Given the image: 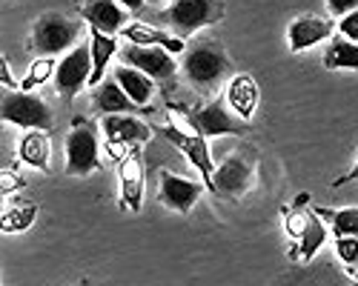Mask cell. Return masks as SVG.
Returning a JSON list of instances; mask_svg holds the SVG:
<instances>
[{
    "label": "cell",
    "instance_id": "cell-29",
    "mask_svg": "<svg viewBox=\"0 0 358 286\" xmlns=\"http://www.w3.org/2000/svg\"><path fill=\"white\" fill-rule=\"evenodd\" d=\"M327 9H330L333 15H338V17H344V15L358 9V0H327Z\"/></svg>",
    "mask_w": 358,
    "mask_h": 286
},
{
    "label": "cell",
    "instance_id": "cell-15",
    "mask_svg": "<svg viewBox=\"0 0 358 286\" xmlns=\"http://www.w3.org/2000/svg\"><path fill=\"white\" fill-rule=\"evenodd\" d=\"M124 38L135 46H161L166 49L169 54H178L184 52V38H178L166 29H158V26H149V23H127L124 26Z\"/></svg>",
    "mask_w": 358,
    "mask_h": 286
},
{
    "label": "cell",
    "instance_id": "cell-9",
    "mask_svg": "<svg viewBox=\"0 0 358 286\" xmlns=\"http://www.w3.org/2000/svg\"><path fill=\"white\" fill-rule=\"evenodd\" d=\"M121 63H127V66H135L138 72H143V75H149L152 80H172L175 77V54H169L166 49H161V46H135V43H129V46H124V52H121Z\"/></svg>",
    "mask_w": 358,
    "mask_h": 286
},
{
    "label": "cell",
    "instance_id": "cell-21",
    "mask_svg": "<svg viewBox=\"0 0 358 286\" xmlns=\"http://www.w3.org/2000/svg\"><path fill=\"white\" fill-rule=\"evenodd\" d=\"M95 109L103 112V114H124V112H135L138 103H132V98L121 89V83H117L115 77L106 80L98 95H95Z\"/></svg>",
    "mask_w": 358,
    "mask_h": 286
},
{
    "label": "cell",
    "instance_id": "cell-32",
    "mask_svg": "<svg viewBox=\"0 0 358 286\" xmlns=\"http://www.w3.org/2000/svg\"><path fill=\"white\" fill-rule=\"evenodd\" d=\"M0 72H3V83H6V86H15V80L9 77V66H6V61H0Z\"/></svg>",
    "mask_w": 358,
    "mask_h": 286
},
{
    "label": "cell",
    "instance_id": "cell-2",
    "mask_svg": "<svg viewBox=\"0 0 358 286\" xmlns=\"http://www.w3.org/2000/svg\"><path fill=\"white\" fill-rule=\"evenodd\" d=\"M224 15L218 0H172V3L158 15L164 26H169L178 38L192 35L195 29L210 26Z\"/></svg>",
    "mask_w": 358,
    "mask_h": 286
},
{
    "label": "cell",
    "instance_id": "cell-4",
    "mask_svg": "<svg viewBox=\"0 0 358 286\" xmlns=\"http://www.w3.org/2000/svg\"><path fill=\"white\" fill-rule=\"evenodd\" d=\"M0 118L12 126H23V129H41L46 132L52 126V109L32 92H9L3 95L0 103Z\"/></svg>",
    "mask_w": 358,
    "mask_h": 286
},
{
    "label": "cell",
    "instance_id": "cell-18",
    "mask_svg": "<svg viewBox=\"0 0 358 286\" xmlns=\"http://www.w3.org/2000/svg\"><path fill=\"white\" fill-rule=\"evenodd\" d=\"M258 83L250 77V75H235L227 86V103L232 106L235 114H241L244 121L252 118V112L258 106Z\"/></svg>",
    "mask_w": 358,
    "mask_h": 286
},
{
    "label": "cell",
    "instance_id": "cell-33",
    "mask_svg": "<svg viewBox=\"0 0 358 286\" xmlns=\"http://www.w3.org/2000/svg\"><path fill=\"white\" fill-rule=\"evenodd\" d=\"M352 286H358V280H355V283H352Z\"/></svg>",
    "mask_w": 358,
    "mask_h": 286
},
{
    "label": "cell",
    "instance_id": "cell-23",
    "mask_svg": "<svg viewBox=\"0 0 358 286\" xmlns=\"http://www.w3.org/2000/svg\"><path fill=\"white\" fill-rule=\"evenodd\" d=\"M324 241H327V229H324V223L318 220V215L310 212V223H307V229H304V235L298 238V249H295L292 255L313 257V255L324 246Z\"/></svg>",
    "mask_w": 358,
    "mask_h": 286
},
{
    "label": "cell",
    "instance_id": "cell-31",
    "mask_svg": "<svg viewBox=\"0 0 358 286\" xmlns=\"http://www.w3.org/2000/svg\"><path fill=\"white\" fill-rule=\"evenodd\" d=\"M350 181H358V163H355V166H352V169L347 172V175H344V178H341L338 183H350Z\"/></svg>",
    "mask_w": 358,
    "mask_h": 286
},
{
    "label": "cell",
    "instance_id": "cell-20",
    "mask_svg": "<svg viewBox=\"0 0 358 286\" xmlns=\"http://www.w3.org/2000/svg\"><path fill=\"white\" fill-rule=\"evenodd\" d=\"M49 137L41 132V129H29L23 137H20V146H17V155L23 163L29 166H35V169H49Z\"/></svg>",
    "mask_w": 358,
    "mask_h": 286
},
{
    "label": "cell",
    "instance_id": "cell-34",
    "mask_svg": "<svg viewBox=\"0 0 358 286\" xmlns=\"http://www.w3.org/2000/svg\"><path fill=\"white\" fill-rule=\"evenodd\" d=\"M355 269H358V266H355Z\"/></svg>",
    "mask_w": 358,
    "mask_h": 286
},
{
    "label": "cell",
    "instance_id": "cell-26",
    "mask_svg": "<svg viewBox=\"0 0 358 286\" xmlns=\"http://www.w3.org/2000/svg\"><path fill=\"white\" fill-rule=\"evenodd\" d=\"M336 252L347 266H358V238H336Z\"/></svg>",
    "mask_w": 358,
    "mask_h": 286
},
{
    "label": "cell",
    "instance_id": "cell-22",
    "mask_svg": "<svg viewBox=\"0 0 358 286\" xmlns=\"http://www.w3.org/2000/svg\"><path fill=\"white\" fill-rule=\"evenodd\" d=\"M324 66L327 69H358V43H352L347 38H336L327 46Z\"/></svg>",
    "mask_w": 358,
    "mask_h": 286
},
{
    "label": "cell",
    "instance_id": "cell-7",
    "mask_svg": "<svg viewBox=\"0 0 358 286\" xmlns=\"http://www.w3.org/2000/svg\"><path fill=\"white\" fill-rule=\"evenodd\" d=\"M103 137H106V149L112 158H127V146H141V143L149 137V129L146 123H141L138 118H132V114H109V118H103Z\"/></svg>",
    "mask_w": 358,
    "mask_h": 286
},
{
    "label": "cell",
    "instance_id": "cell-5",
    "mask_svg": "<svg viewBox=\"0 0 358 286\" xmlns=\"http://www.w3.org/2000/svg\"><path fill=\"white\" fill-rule=\"evenodd\" d=\"M101 163V149H98V135L89 123H80L75 118L72 132L66 135V172L69 175H89Z\"/></svg>",
    "mask_w": 358,
    "mask_h": 286
},
{
    "label": "cell",
    "instance_id": "cell-19",
    "mask_svg": "<svg viewBox=\"0 0 358 286\" xmlns=\"http://www.w3.org/2000/svg\"><path fill=\"white\" fill-rule=\"evenodd\" d=\"M89 49H92V77H89V86H101L112 54L117 52V43L112 35H103L98 29H92V32H89Z\"/></svg>",
    "mask_w": 358,
    "mask_h": 286
},
{
    "label": "cell",
    "instance_id": "cell-17",
    "mask_svg": "<svg viewBox=\"0 0 358 286\" xmlns=\"http://www.w3.org/2000/svg\"><path fill=\"white\" fill-rule=\"evenodd\" d=\"M112 77L121 83V89H124V92L132 98V103H138V106H146L149 100H152V95H155V80L149 77V75H143V72H138L135 66L117 63L115 72H112Z\"/></svg>",
    "mask_w": 358,
    "mask_h": 286
},
{
    "label": "cell",
    "instance_id": "cell-30",
    "mask_svg": "<svg viewBox=\"0 0 358 286\" xmlns=\"http://www.w3.org/2000/svg\"><path fill=\"white\" fill-rule=\"evenodd\" d=\"M117 3H121L127 12H138V9H143L146 0H117Z\"/></svg>",
    "mask_w": 358,
    "mask_h": 286
},
{
    "label": "cell",
    "instance_id": "cell-8",
    "mask_svg": "<svg viewBox=\"0 0 358 286\" xmlns=\"http://www.w3.org/2000/svg\"><path fill=\"white\" fill-rule=\"evenodd\" d=\"M192 121L203 137H221V135H244L250 126L241 114H235L227 100H213L192 114Z\"/></svg>",
    "mask_w": 358,
    "mask_h": 286
},
{
    "label": "cell",
    "instance_id": "cell-24",
    "mask_svg": "<svg viewBox=\"0 0 358 286\" xmlns=\"http://www.w3.org/2000/svg\"><path fill=\"white\" fill-rule=\"evenodd\" d=\"M57 69H55V61L49 54H43V57H38V61L29 66V72H26V77H23V83H20V89L23 92H32L35 86H41V83H46L52 75H55Z\"/></svg>",
    "mask_w": 358,
    "mask_h": 286
},
{
    "label": "cell",
    "instance_id": "cell-3",
    "mask_svg": "<svg viewBox=\"0 0 358 286\" xmlns=\"http://www.w3.org/2000/svg\"><path fill=\"white\" fill-rule=\"evenodd\" d=\"M80 35H83V26L75 17L66 15H43L35 23V35L32 43L38 52L43 54H57V52H72L75 46H80Z\"/></svg>",
    "mask_w": 358,
    "mask_h": 286
},
{
    "label": "cell",
    "instance_id": "cell-10",
    "mask_svg": "<svg viewBox=\"0 0 358 286\" xmlns=\"http://www.w3.org/2000/svg\"><path fill=\"white\" fill-rule=\"evenodd\" d=\"M164 140H169L172 146H178L184 155H187V160L192 163V166H198V172H201V178H203V186L210 189V192H215V163H213V158H210V143H206V137L203 135H195V137H189V135H181V132H175L172 126H164V129H155Z\"/></svg>",
    "mask_w": 358,
    "mask_h": 286
},
{
    "label": "cell",
    "instance_id": "cell-28",
    "mask_svg": "<svg viewBox=\"0 0 358 286\" xmlns=\"http://www.w3.org/2000/svg\"><path fill=\"white\" fill-rule=\"evenodd\" d=\"M338 32H341V38H347V40L358 43V9L341 17V23H338Z\"/></svg>",
    "mask_w": 358,
    "mask_h": 286
},
{
    "label": "cell",
    "instance_id": "cell-11",
    "mask_svg": "<svg viewBox=\"0 0 358 286\" xmlns=\"http://www.w3.org/2000/svg\"><path fill=\"white\" fill-rule=\"evenodd\" d=\"M117 178H121V204L129 212L141 209L143 200V163H141V146H132L127 158L117 163Z\"/></svg>",
    "mask_w": 358,
    "mask_h": 286
},
{
    "label": "cell",
    "instance_id": "cell-6",
    "mask_svg": "<svg viewBox=\"0 0 358 286\" xmlns=\"http://www.w3.org/2000/svg\"><path fill=\"white\" fill-rule=\"evenodd\" d=\"M89 77H92V49L80 43L72 52H66L64 61L57 63L55 86L64 100H72L83 86H89Z\"/></svg>",
    "mask_w": 358,
    "mask_h": 286
},
{
    "label": "cell",
    "instance_id": "cell-14",
    "mask_svg": "<svg viewBox=\"0 0 358 286\" xmlns=\"http://www.w3.org/2000/svg\"><path fill=\"white\" fill-rule=\"evenodd\" d=\"M80 15L89 26L103 35L124 32V26H127V9L117 3V0H89Z\"/></svg>",
    "mask_w": 358,
    "mask_h": 286
},
{
    "label": "cell",
    "instance_id": "cell-25",
    "mask_svg": "<svg viewBox=\"0 0 358 286\" xmlns=\"http://www.w3.org/2000/svg\"><path fill=\"white\" fill-rule=\"evenodd\" d=\"M333 232L338 238H358V206H347L333 215Z\"/></svg>",
    "mask_w": 358,
    "mask_h": 286
},
{
    "label": "cell",
    "instance_id": "cell-27",
    "mask_svg": "<svg viewBox=\"0 0 358 286\" xmlns=\"http://www.w3.org/2000/svg\"><path fill=\"white\" fill-rule=\"evenodd\" d=\"M307 223H310V212H289L287 215V235L298 241V238L304 235Z\"/></svg>",
    "mask_w": 358,
    "mask_h": 286
},
{
    "label": "cell",
    "instance_id": "cell-1",
    "mask_svg": "<svg viewBox=\"0 0 358 286\" xmlns=\"http://www.w3.org/2000/svg\"><path fill=\"white\" fill-rule=\"evenodd\" d=\"M232 63L221 43H198L184 54V75L195 89H215L229 75Z\"/></svg>",
    "mask_w": 358,
    "mask_h": 286
},
{
    "label": "cell",
    "instance_id": "cell-16",
    "mask_svg": "<svg viewBox=\"0 0 358 286\" xmlns=\"http://www.w3.org/2000/svg\"><path fill=\"white\" fill-rule=\"evenodd\" d=\"M330 35H333V26L327 23V20L313 17V15L298 17V20H292V26H289V52H304V49H310V46L327 40Z\"/></svg>",
    "mask_w": 358,
    "mask_h": 286
},
{
    "label": "cell",
    "instance_id": "cell-12",
    "mask_svg": "<svg viewBox=\"0 0 358 286\" xmlns=\"http://www.w3.org/2000/svg\"><path fill=\"white\" fill-rule=\"evenodd\" d=\"M252 186V166L241 155H229L215 172V195L241 197Z\"/></svg>",
    "mask_w": 358,
    "mask_h": 286
},
{
    "label": "cell",
    "instance_id": "cell-13",
    "mask_svg": "<svg viewBox=\"0 0 358 286\" xmlns=\"http://www.w3.org/2000/svg\"><path fill=\"white\" fill-rule=\"evenodd\" d=\"M201 189L206 186H198L195 181L172 175V172H161V200L172 212H189L198 204Z\"/></svg>",
    "mask_w": 358,
    "mask_h": 286
}]
</instances>
